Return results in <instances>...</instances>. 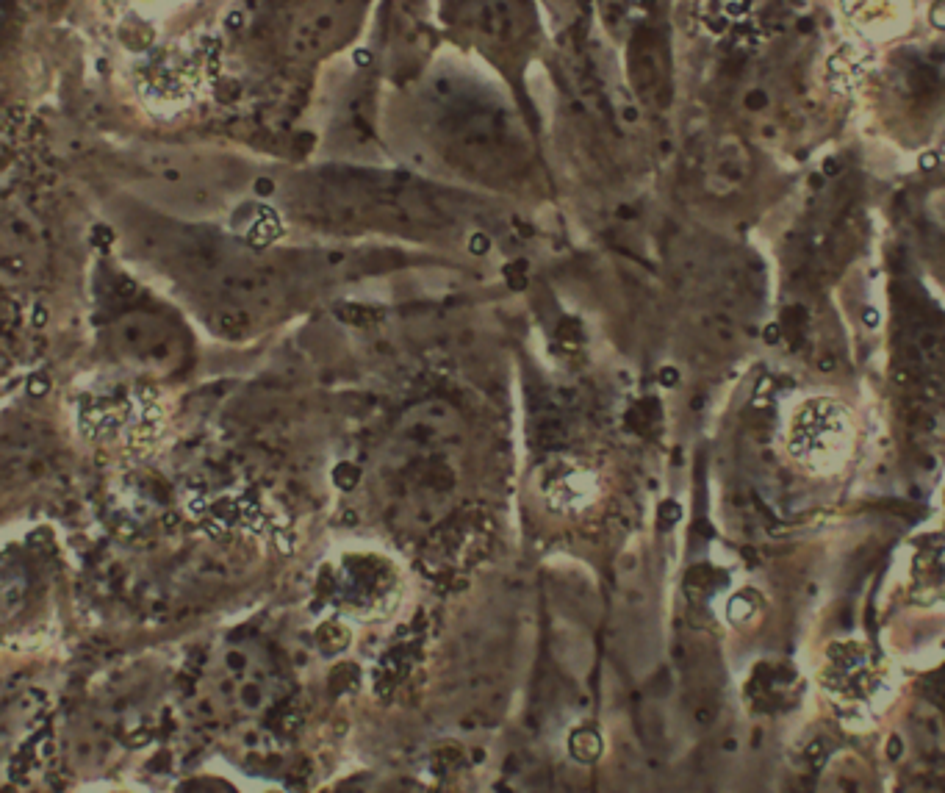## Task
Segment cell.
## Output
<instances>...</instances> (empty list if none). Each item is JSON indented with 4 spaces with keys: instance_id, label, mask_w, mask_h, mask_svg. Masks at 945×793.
<instances>
[{
    "instance_id": "cell-1",
    "label": "cell",
    "mask_w": 945,
    "mask_h": 793,
    "mask_svg": "<svg viewBox=\"0 0 945 793\" xmlns=\"http://www.w3.org/2000/svg\"><path fill=\"white\" fill-rule=\"evenodd\" d=\"M333 28H336V14L330 9H316V12L300 17L294 28H291L289 45L297 56L303 53H314L319 50L330 37H333Z\"/></svg>"
},
{
    "instance_id": "cell-2",
    "label": "cell",
    "mask_w": 945,
    "mask_h": 793,
    "mask_svg": "<svg viewBox=\"0 0 945 793\" xmlns=\"http://www.w3.org/2000/svg\"><path fill=\"white\" fill-rule=\"evenodd\" d=\"M843 6L851 23L868 28L871 34H876V28L887 31L890 25H896L901 9L898 0H843Z\"/></svg>"
},
{
    "instance_id": "cell-3",
    "label": "cell",
    "mask_w": 945,
    "mask_h": 793,
    "mask_svg": "<svg viewBox=\"0 0 945 793\" xmlns=\"http://www.w3.org/2000/svg\"><path fill=\"white\" fill-rule=\"evenodd\" d=\"M569 752L571 757L580 760V763H594L596 757L602 755V741H599V735H596L594 730L582 727V730L571 732Z\"/></svg>"
},
{
    "instance_id": "cell-4",
    "label": "cell",
    "mask_w": 945,
    "mask_h": 793,
    "mask_svg": "<svg viewBox=\"0 0 945 793\" xmlns=\"http://www.w3.org/2000/svg\"><path fill=\"white\" fill-rule=\"evenodd\" d=\"M932 23L937 28H945V0H937L932 9Z\"/></svg>"
},
{
    "instance_id": "cell-5",
    "label": "cell",
    "mask_w": 945,
    "mask_h": 793,
    "mask_svg": "<svg viewBox=\"0 0 945 793\" xmlns=\"http://www.w3.org/2000/svg\"><path fill=\"white\" fill-rule=\"evenodd\" d=\"M663 516H666V522H677V519H679V505H674V502H666V505H663Z\"/></svg>"
},
{
    "instance_id": "cell-6",
    "label": "cell",
    "mask_w": 945,
    "mask_h": 793,
    "mask_svg": "<svg viewBox=\"0 0 945 793\" xmlns=\"http://www.w3.org/2000/svg\"><path fill=\"white\" fill-rule=\"evenodd\" d=\"M663 383H666V386L677 383V372H674V369H663Z\"/></svg>"
},
{
    "instance_id": "cell-7",
    "label": "cell",
    "mask_w": 945,
    "mask_h": 793,
    "mask_svg": "<svg viewBox=\"0 0 945 793\" xmlns=\"http://www.w3.org/2000/svg\"><path fill=\"white\" fill-rule=\"evenodd\" d=\"M765 103V98L763 95H760V92H754L752 98H749V106H752V109H757V106H763Z\"/></svg>"
},
{
    "instance_id": "cell-8",
    "label": "cell",
    "mask_w": 945,
    "mask_h": 793,
    "mask_svg": "<svg viewBox=\"0 0 945 793\" xmlns=\"http://www.w3.org/2000/svg\"><path fill=\"white\" fill-rule=\"evenodd\" d=\"M776 339H779V328L771 325V328H768V342H776Z\"/></svg>"
},
{
    "instance_id": "cell-9",
    "label": "cell",
    "mask_w": 945,
    "mask_h": 793,
    "mask_svg": "<svg viewBox=\"0 0 945 793\" xmlns=\"http://www.w3.org/2000/svg\"><path fill=\"white\" fill-rule=\"evenodd\" d=\"M865 322H868V325H876V322H879V314L868 311V314H865Z\"/></svg>"
},
{
    "instance_id": "cell-10",
    "label": "cell",
    "mask_w": 945,
    "mask_h": 793,
    "mask_svg": "<svg viewBox=\"0 0 945 793\" xmlns=\"http://www.w3.org/2000/svg\"><path fill=\"white\" fill-rule=\"evenodd\" d=\"M923 167H926V170H932V167H934L932 156H926V159H923Z\"/></svg>"
},
{
    "instance_id": "cell-11",
    "label": "cell",
    "mask_w": 945,
    "mask_h": 793,
    "mask_svg": "<svg viewBox=\"0 0 945 793\" xmlns=\"http://www.w3.org/2000/svg\"><path fill=\"white\" fill-rule=\"evenodd\" d=\"M109 793H111V791H109Z\"/></svg>"
}]
</instances>
